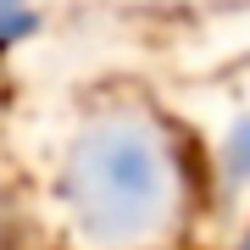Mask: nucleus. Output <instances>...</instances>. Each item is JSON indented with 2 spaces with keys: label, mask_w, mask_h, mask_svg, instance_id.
Returning a JSON list of instances; mask_svg holds the SVG:
<instances>
[{
  "label": "nucleus",
  "mask_w": 250,
  "mask_h": 250,
  "mask_svg": "<svg viewBox=\"0 0 250 250\" xmlns=\"http://www.w3.org/2000/svg\"><path fill=\"white\" fill-rule=\"evenodd\" d=\"M0 6H6V11H22V0H0Z\"/></svg>",
  "instance_id": "4"
},
{
  "label": "nucleus",
  "mask_w": 250,
  "mask_h": 250,
  "mask_svg": "<svg viewBox=\"0 0 250 250\" xmlns=\"http://www.w3.org/2000/svg\"><path fill=\"white\" fill-rule=\"evenodd\" d=\"M67 195L89 233L123 239V233L150 228L167 200L156 139L134 123H100L95 134H83V145L67 161Z\"/></svg>",
  "instance_id": "1"
},
{
  "label": "nucleus",
  "mask_w": 250,
  "mask_h": 250,
  "mask_svg": "<svg viewBox=\"0 0 250 250\" xmlns=\"http://www.w3.org/2000/svg\"><path fill=\"white\" fill-rule=\"evenodd\" d=\"M228 178H250V117H239V123L228 128Z\"/></svg>",
  "instance_id": "2"
},
{
  "label": "nucleus",
  "mask_w": 250,
  "mask_h": 250,
  "mask_svg": "<svg viewBox=\"0 0 250 250\" xmlns=\"http://www.w3.org/2000/svg\"><path fill=\"white\" fill-rule=\"evenodd\" d=\"M28 28H34V17H28V11H6V45H17Z\"/></svg>",
  "instance_id": "3"
},
{
  "label": "nucleus",
  "mask_w": 250,
  "mask_h": 250,
  "mask_svg": "<svg viewBox=\"0 0 250 250\" xmlns=\"http://www.w3.org/2000/svg\"><path fill=\"white\" fill-rule=\"evenodd\" d=\"M233 250H250V233H245V239H239V245H233Z\"/></svg>",
  "instance_id": "5"
}]
</instances>
